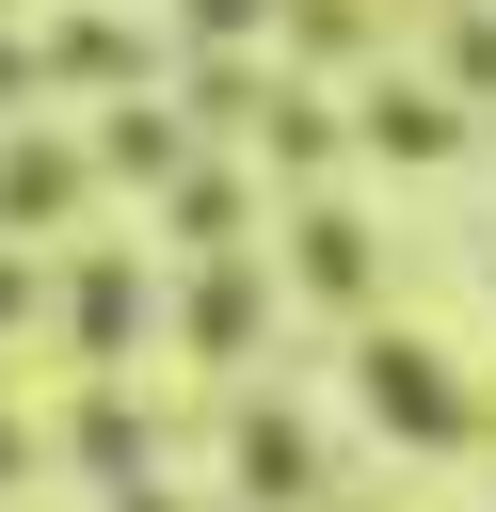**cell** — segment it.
Returning a JSON list of instances; mask_svg holds the SVG:
<instances>
[{"instance_id": "obj_5", "label": "cell", "mask_w": 496, "mask_h": 512, "mask_svg": "<svg viewBox=\"0 0 496 512\" xmlns=\"http://www.w3.org/2000/svg\"><path fill=\"white\" fill-rule=\"evenodd\" d=\"M240 480H256V496H288V480H304V432H288V416H256V432H240Z\"/></svg>"}, {"instance_id": "obj_9", "label": "cell", "mask_w": 496, "mask_h": 512, "mask_svg": "<svg viewBox=\"0 0 496 512\" xmlns=\"http://www.w3.org/2000/svg\"><path fill=\"white\" fill-rule=\"evenodd\" d=\"M128 512H176V496H128Z\"/></svg>"}, {"instance_id": "obj_3", "label": "cell", "mask_w": 496, "mask_h": 512, "mask_svg": "<svg viewBox=\"0 0 496 512\" xmlns=\"http://www.w3.org/2000/svg\"><path fill=\"white\" fill-rule=\"evenodd\" d=\"M240 336H256V272H208L192 288V352H240Z\"/></svg>"}, {"instance_id": "obj_4", "label": "cell", "mask_w": 496, "mask_h": 512, "mask_svg": "<svg viewBox=\"0 0 496 512\" xmlns=\"http://www.w3.org/2000/svg\"><path fill=\"white\" fill-rule=\"evenodd\" d=\"M368 128H384V144H400V160H448V144H464V128H448V112H432V96H368Z\"/></svg>"}, {"instance_id": "obj_8", "label": "cell", "mask_w": 496, "mask_h": 512, "mask_svg": "<svg viewBox=\"0 0 496 512\" xmlns=\"http://www.w3.org/2000/svg\"><path fill=\"white\" fill-rule=\"evenodd\" d=\"M0 480H32V432H16V416H0Z\"/></svg>"}, {"instance_id": "obj_6", "label": "cell", "mask_w": 496, "mask_h": 512, "mask_svg": "<svg viewBox=\"0 0 496 512\" xmlns=\"http://www.w3.org/2000/svg\"><path fill=\"white\" fill-rule=\"evenodd\" d=\"M64 192H80V176H64V160H0V224H48V208H64Z\"/></svg>"}, {"instance_id": "obj_1", "label": "cell", "mask_w": 496, "mask_h": 512, "mask_svg": "<svg viewBox=\"0 0 496 512\" xmlns=\"http://www.w3.org/2000/svg\"><path fill=\"white\" fill-rule=\"evenodd\" d=\"M368 416H384V432H416V448H448V432H464V384H448L432 352H400V336H384V352H368Z\"/></svg>"}, {"instance_id": "obj_2", "label": "cell", "mask_w": 496, "mask_h": 512, "mask_svg": "<svg viewBox=\"0 0 496 512\" xmlns=\"http://www.w3.org/2000/svg\"><path fill=\"white\" fill-rule=\"evenodd\" d=\"M144 304H160V288H144L128 256H80V288H64V336H80V352H128V336H144Z\"/></svg>"}, {"instance_id": "obj_7", "label": "cell", "mask_w": 496, "mask_h": 512, "mask_svg": "<svg viewBox=\"0 0 496 512\" xmlns=\"http://www.w3.org/2000/svg\"><path fill=\"white\" fill-rule=\"evenodd\" d=\"M0 320H32V256H0Z\"/></svg>"}]
</instances>
